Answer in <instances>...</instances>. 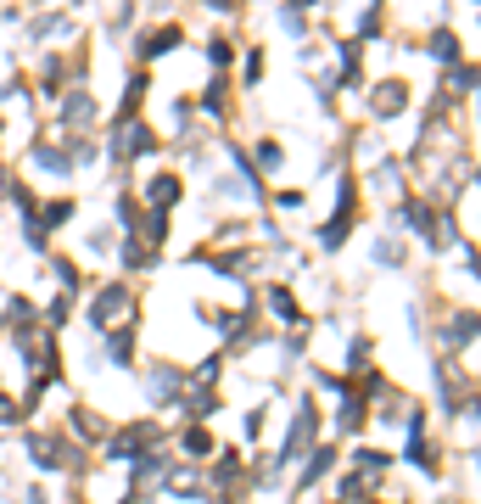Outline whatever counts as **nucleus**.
<instances>
[{
    "label": "nucleus",
    "instance_id": "nucleus-1",
    "mask_svg": "<svg viewBox=\"0 0 481 504\" xmlns=\"http://www.w3.org/2000/svg\"><path fill=\"white\" fill-rule=\"evenodd\" d=\"M308 437H313V409L303 404V409H297V420H291V437H286V449H280L275 459H280V466H286V459H297V454L308 449Z\"/></svg>",
    "mask_w": 481,
    "mask_h": 504
},
{
    "label": "nucleus",
    "instance_id": "nucleus-2",
    "mask_svg": "<svg viewBox=\"0 0 481 504\" xmlns=\"http://www.w3.org/2000/svg\"><path fill=\"white\" fill-rule=\"evenodd\" d=\"M123 308H129V291H123V286H107V291H95V308H90V320H95V325H112Z\"/></svg>",
    "mask_w": 481,
    "mask_h": 504
},
{
    "label": "nucleus",
    "instance_id": "nucleus-3",
    "mask_svg": "<svg viewBox=\"0 0 481 504\" xmlns=\"http://www.w3.org/2000/svg\"><path fill=\"white\" fill-rule=\"evenodd\" d=\"M152 443H157V426H129V432L112 443V454L123 459V454H140V449H152Z\"/></svg>",
    "mask_w": 481,
    "mask_h": 504
},
{
    "label": "nucleus",
    "instance_id": "nucleus-4",
    "mask_svg": "<svg viewBox=\"0 0 481 504\" xmlns=\"http://www.w3.org/2000/svg\"><path fill=\"white\" fill-rule=\"evenodd\" d=\"M269 308H275L286 325H291V320H303V314H297V298H291L286 286H269Z\"/></svg>",
    "mask_w": 481,
    "mask_h": 504
},
{
    "label": "nucleus",
    "instance_id": "nucleus-5",
    "mask_svg": "<svg viewBox=\"0 0 481 504\" xmlns=\"http://www.w3.org/2000/svg\"><path fill=\"white\" fill-rule=\"evenodd\" d=\"M330 459H336V449H330V443H325V449H313V459H308V471H303V488H313V482H319V476L330 471Z\"/></svg>",
    "mask_w": 481,
    "mask_h": 504
},
{
    "label": "nucleus",
    "instance_id": "nucleus-6",
    "mask_svg": "<svg viewBox=\"0 0 481 504\" xmlns=\"http://www.w3.org/2000/svg\"><path fill=\"white\" fill-rule=\"evenodd\" d=\"M179 449H185V454H196V459H207V454H213V437H207L202 426H191V432L179 437Z\"/></svg>",
    "mask_w": 481,
    "mask_h": 504
},
{
    "label": "nucleus",
    "instance_id": "nucleus-7",
    "mask_svg": "<svg viewBox=\"0 0 481 504\" xmlns=\"http://www.w3.org/2000/svg\"><path fill=\"white\" fill-rule=\"evenodd\" d=\"M476 336V314H453V325H448V342L459 348V342H470Z\"/></svg>",
    "mask_w": 481,
    "mask_h": 504
},
{
    "label": "nucleus",
    "instance_id": "nucleus-8",
    "mask_svg": "<svg viewBox=\"0 0 481 504\" xmlns=\"http://www.w3.org/2000/svg\"><path fill=\"white\" fill-rule=\"evenodd\" d=\"M73 219V202H51L46 207V224H68Z\"/></svg>",
    "mask_w": 481,
    "mask_h": 504
},
{
    "label": "nucleus",
    "instance_id": "nucleus-9",
    "mask_svg": "<svg viewBox=\"0 0 481 504\" xmlns=\"http://www.w3.org/2000/svg\"><path fill=\"white\" fill-rule=\"evenodd\" d=\"M39 163H46V168H56V174H68V157H62V152H51V146H39Z\"/></svg>",
    "mask_w": 481,
    "mask_h": 504
},
{
    "label": "nucleus",
    "instance_id": "nucleus-10",
    "mask_svg": "<svg viewBox=\"0 0 481 504\" xmlns=\"http://www.w3.org/2000/svg\"><path fill=\"white\" fill-rule=\"evenodd\" d=\"M431 51L443 56V62H453V51H459V46H453V34H436V46H431Z\"/></svg>",
    "mask_w": 481,
    "mask_h": 504
}]
</instances>
